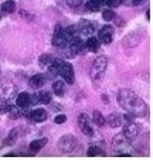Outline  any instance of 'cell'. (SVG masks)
I'll return each mask as SVG.
<instances>
[{"mask_svg": "<svg viewBox=\"0 0 153 160\" xmlns=\"http://www.w3.org/2000/svg\"><path fill=\"white\" fill-rule=\"evenodd\" d=\"M77 148V139L72 135H64L58 140V149L63 153H72Z\"/></svg>", "mask_w": 153, "mask_h": 160, "instance_id": "3", "label": "cell"}, {"mask_svg": "<svg viewBox=\"0 0 153 160\" xmlns=\"http://www.w3.org/2000/svg\"><path fill=\"white\" fill-rule=\"evenodd\" d=\"M87 154H88V157H95V156H98V154H104V152H102L98 146H91V148L88 149Z\"/></svg>", "mask_w": 153, "mask_h": 160, "instance_id": "29", "label": "cell"}, {"mask_svg": "<svg viewBox=\"0 0 153 160\" xmlns=\"http://www.w3.org/2000/svg\"><path fill=\"white\" fill-rule=\"evenodd\" d=\"M30 118H31V121H34V122H43L48 118V113L45 109L37 108V109H34V111L30 112Z\"/></svg>", "mask_w": 153, "mask_h": 160, "instance_id": "14", "label": "cell"}, {"mask_svg": "<svg viewBox=\"0 0 153 160\" xmlns=\"http://www.w3.org/2000/svg\"><path fill=\"white\" fill-rule=\"evenodd\" d=\"M92 121H94V123L98 125V126H104V125L106 123L105 118L102 116V113L99 111H94L92 112Z\"/></svg>", "mask_w": 153, "mask_h": 160, "instance_id": "25", "label": "cell"}, {"mask_svg": "<svg viewBox=\"0 0 153 160\" xmlns=\"http://www.w3.org/2000/svg\"><path fill=\"white\" fill-rule=\"evenodd\" d=\"M129 142H130V140L128 139V138H125V135H123V133H119V135H116L114 138L112 145H114L115 150L120 154V153H122V150H126V149L129 148Z\"/></svg>", "mask_w": 153, "mask_h": 160, "instance_id": "4", "label": "cell"}, {"mask_svg": "<svg viewBox=\"0 0 153 160\" xmlns=\"http://www.w3.org/2000/svg\"><path fill=\"white\" fill-rule=\"evenodd\" d=\"M44 84H45V77L41 75V74H36V75H33L30 78V81H28V85H30L31 88H34V89L41 88Z\"/></svg>", "mask_w": 153, "mask_h": 160, "instance_id": "16", "label": "cell"}, {"mask_svg": "<svg viewBox=\"0 0 153 160\" xmlns=\"http://www.w3.org/2000/svg\"><path fill=\"white\" fill-rule=\"evenodd\" d=\"M16 95V87L9 84H0V101H9Z\"/></svg>", "mask_w": 153, "mask_h": 160, "instance_id": "7", "label": "cell"}, {"mask_svg": "<svg viewBox=\"0 0 153 160\" xmlns=\"http://www.w3.org/2000/svg\"><path fill=\"white\" fill-rule=\"evenodd\" d=\"M146 0H125V3L128 6H139V4H143Z\"/></svg>", "mask_w": 153, "mask_h": 160, "instance_id": "31", "label": "cell"}, {"mask_svg": "<svg viewBox=\"0 0 153 160\" xmlns=\"http://www.w3.org/2000/svg\"><path fill=\"white\" fill-rule=\"evenodd\" d=\"M116 98H118V103H119L120 108L133 116L143 118V116L147 115V112H149L145 101L142 99V98H139L138 95L130 89H126V88L120 89L119 92H118Z\"/></svg>", "mask_w": 153, "mask_h": 160, "instance_id": "1", "label": "cell"}, {"mask_svg": "<svg viewBox=\"0 0 153 160\" xmlns=\"http://www.w3.org/2000/svg\"><path fill=\"white\" fill-rule=\"evenodd\" d=\"M114 37V27L112 26H104L98 33V40L102 44H111Z\"/></svg>", "mask_w": 153, "mask_h": 160, "instance_id": "5", "label": "cell"}, {"mask_svg": "<svg viewBox=\"0 0 153 160\" xmlns=\"http://www.w3.org/2000/svg\"><path fill=\"white\" fill-rule=\"evenodd\" d=\"M101 0H89L87 3V10H89V12H98L99 9H101Z\"/></svg>", "mask_w": 153, "mask_h": 160, "instance_id": "27", "label": "cell"}, {"mask_svg": "<svg viewBox=\"0 0 153 160\" xmlns=\"http://www.w3.org/2000/svg\"><path fill=\"white\" fill-rule=\"evenodd\" d=\"M17 133H18V129H14V130H12V132L9 133V136H7L6 139L3 140V146H12L13 143L17 140Z\"/></svg>", "mask_w": 153, "mask_h": 160, "instance_id": "22", "label": "cell"}, {"mask_svg": "<svg viewBox=\"0 0 153 160\" xmlns=\"http://www.w3.org/2000/svg\"><path fill=\"white\" fill-rule=\"evenodd\" d=\"M61 31H63V36L65 37V40H67L68 42L75 37V26H69V27H65L64 30L61 28Z\"/></svg>", "mask_w": 153, "mask_h": 160, "instance_id": "24", "label": "cell"}, {"mask_svg": "<svg viewBox=\"0 0 153 160\" xmlns=\"http://www.w3.org/2000/svg\"><path fill=\"white\" fill-rule=\"evenodd\" d=\"M31 99H33L31 102H34V103H50L51 102V94L47 92V91H41V92L34 94Z\"/></svg>", "mask_w": 153, "mask_h": 160, "instance_id": "13", "label": "cell"}, {"mask_svg": "<svg viewBox=\"0 0 153 160\" xmlns=\"http://www.w3.org/2000/svg\"><path fill=\"white\" fill-rule=\"evenodd\" d=\"M16 102H17L18 108L24 109V108H27V106L31 103V98H30V95H28L27 92H21V94L17 95V99H16Z\"/></svg>", "mask_w": 153, "mask_h": 160, "instance_id": "15", "label": "cell"}, {"mask_svg": "<svg viewBox=\"0 0 153 160\" xmlns=\"http://www.w3.org/2000/svg\"><path fill=\"white\" fill-rule=\"evenodd\" d=\"M67 4L69 7H79L82 4V0H67Z\"/></svg>", "mask_w": 153, "mask_h": 160, "instance_id": "32", "label": "cell"}, {"mask_svg": "<svg viewBox=\"0 0 153 160\" xmlns=\"http://www.w3.org/2000/svg\"><path fill=\"white\" fill-rule=\"evenodd\" d=\"M78 28H79V33L84 34V36H92V33L95 31V27H94V24L91 23L89 20H85V18L79 20Z\"/></svg>", "mask_w": 153, "mask_h": 160, "instance_id": "11", "label": "cell"}, {"mask_svg": "<svg viewBox=\"0 0 153 160\" xmlns=\"http://www.w3.org/2000/svg\"><path fill=\"white\" fill-rule=\"evenodd\" d=\"M9 113H10V118H13V119H18L21 115H23V112L20 111L18 106H10Z\"/></svg>", "mask_w": 153, "mask_h": 160, "instance_id": "28", "label": "cell"}, {"mask_svg": "<svg viewBox=\"0 0 153 160\" xmlns=\"http://www.w3.org/2000/svg\"><path fill=\"white\" fill-rule=\"evenodd\" d=\"M0 148H3V142L2 140H0Z\"/></svg>", "mask_w": 153, "mask_h": 160, "instance_id": "36", "label": "cell"}, {"mask_svg": "<svg viewBox=\"0 0 153 160\" xmlns=\"http://www.w3.org/2000/svg\"><path fill=\"white\" fill-rule=\"evenodd\" d=\"M105 122L111 128H118L122 125V116H120L119 113H111V115L108 116V119H105Z\"/></svg>", "mask_w": 153, "mask_h": 160, "instance_id": "18", "label": "cell"}, {"mask_svg": "<svg viewBox=\"0 0 153 160\" xmlns=\"http://www.w3.org/2000/svg\"><path fill=\"white\" fill-rule=\"evenodd\" d=\"M63 64H64L63 60H55V58H54V61H53V62L48 65V72H50V75L51 77L58 75V74H60V71H61V67H63Z\"/></svg>", "mask_w": 153, "mask_h": 160, "instance_id": "17", "label": "cell"}, {"mask_svg": "<svg viewBox=\"0 0 153 160\" xmlns=\"http://www.w3.org/2000/svg\"><path fill=\"white\" fill-rule=\"evenodd\" d=\"M53 44H54L55 47H58V48H64V47L68 44V41L65 40V37L63 36V31H61L60 26L55 28V34H54V37H53Z\"/></svg>", "mask_w": 153, "mask_h": 160, "instance_id": "12", "label": "cell"}, {"mask_svg": "<svg viewBox=\"0 0 153 160\" xmlns=\"http://www.w3.org/2000/svg\"><path fill=\"white\" fill-rule=\"evenodd\" d=\"M123 3V0H108V4L112 7H118Z\"/></svg>", "mask_w": 153, "mask_h": 160, "instance_id": "34", "label": "cell"}, {"mask_svg": "<svg viewBox=\"0 0 153 160\" xmlns=\"http://www.w3.org/2000/svg\"><path fill=\"white\" fill-rule=\"evenodd\" d=\"M87 48L89 50V51L92 52H96L99 50V47H101V44H99V40L95 38V37H89V38L87 40Z\"/></svg>", "mask_w": 153, "mask_h": 160, "instance_id": "20", "label": "cell"}, {"mask_svg": "<svg viewBox=\"0 0 153 160\" xmlns=\"http://www.w3.org/2000/svg\"><path fill=\"white\" fill-rule=\"evenodd\" d=\"M82 47H84V42H82L81 38H72L71 41H69V48H68V52L71 55L69 57H77V54H79V52L82 51Z\"/></svg>", "mask_w": 153, "mask_h": 160, "instance_id": "9", "label": "cell"}, {"mask_svg": "<svg viewBox=\"0 0 153 160\" xmlns=\"http://www.w3.org/2000/svg\"><path fill=\"white\" fill-rule=\"evenodd\" d=\"M0 10H2L3 13H6V14H9V13H13L16 10V3L13 2V0H7V2H4V3L2 4Z\"/></svg>", "mask_w": 153, "mask_h": 160, "instance_id": "23", "label": "cell"}, {"mask_svg": "<svg viewBox=\"0 0 153 160\" xmlns=\"http://www.w3.org/2000/svg\"><path fill=\"white\" fill-rule=\"evenodd\" d=\"M47 145V139H38V140H33V142L30 143V146H28V148H30V152L31 153H37V152H40L41 150L43 148H44V146Z\"/></svg>", "mask_w": 153, "mask_h": 160, "instance_id": "19", "label": "cell"}, {"mask_svg": "<svg viewBox=\"0 0 153 160\" xmlns=\"http://www.w3.org/2000/svg\"><path fill=\"white\" fill-rule=\"evenodd\" d=\"M53 61H54V57L51 54H43V55H40L38 64H40V67H48Z\"/></svg>", "mask_w": 153, "mask_h": 160, "instance_id": "26", "label": "cell"}, {"mask_svg": "<svg viewBox=\"0 0 153 160\" xmlns=\"http://www.w3.org/2000/svg\"><path fill=\"white\" fill-rule=\"evenodd\" d=\"M106 65H108V58H106L105 55H99V57L94 61L92 67H91V71H89L91 78L95 79V81L101 79V77L104 75V72H105V70H106Z\"/></svg>", "mask_w": 153, "mask_h": 160, "instance_id": "2", "label": "cell"}, {"mask_svg": "<svg viewBox=\"0 0 153 160\" xmlns=\"http://www.w3.org/2000/svg\"><path fill=\"white\" fill-rule=\"evenodd\" d=\"M78 125H79V128H81V130H82L84 135H87V136L94 135V129L89 125V118H88L85 113H81V115L78 116Z\"/></svg>", "mask_w": 153, "mask_h": 160, "instance_id": "8", "label": "cell"}, {"mask_svg": "<svg viewBox=\"0 0 153 160\" xmlns=\"http://www.w3.org/2000/svg\"><path fill=\"white\" fill-rule=\"evenodd\" d=\"M122 133L125 135V138H128L129 140H133L139 136V133H140V128H139L136 123H133V122H128V123L125 125V128H123Z\"/></svg>", "mask_w": 153, "mask_h": 160, "instance_id": "6", "label": "cell"}, {"mask_svg": "<svg viewBox=\"0 0 153 160\" xmlns=\"http://www.w3.org/2000/svg\"><path fill=\"white\" fill-rule=\"evenodd\" d=\"M53 92H54L57 97H63L65 94V85L63 81H55L53 84Z\"/></svg>", "mask_w": 153, "mask_h": 160, "instance_id": "21", "label": "cell"}, {"mask_svg": "<svg viewBox=\"0 0 153 160\" xmlns=\"http://www.w3.org/2000/svg\"><path fill=\"white\" fill-rule=\"evenodd\" d=\"M102 17H104V20L111 21L115 18V13L112 12V10H104V12H102Z\"/></svg>", "mask_w": 153, "mask_h": 160, "instance_id": "30", "label": "cell"}, {"mask_svg": "<svg viewBox=\"0 0 153 160\" xmlns=\"http://www.w3.org/2000/svg\"><path fill=\"white\" fill-rule=\"evenodd\" d=\"M60 75L63 77V78L65 79V82H68V84H72V82H74V68H72L71 64H67V62L63 64Z\"/></svg>", "mask_w": 153, "mask_h": 160, "instance_id": "10", "label": "cell"}, {"mask_svg": "<svg viewBox=\"0 0 153 160\" xmlns=\"http://www.w3.org/2000/svg\"><path fill=\"white\" fill-rule=\"evenodd\" d=\"M65 121H67V116H65V115H57V116L54 118V122H55V123H58V125L64 123Z\"/></svg>", "mask_w": 153, "mask_h": 160, "instance_id": "33", "label": "cell"}, {"mask_svg": "<svg viewBox=\"0 0 153 160\" xmlns=\"http://www.w3.org/2000/svg\"><path fill=\"white\" fill-rule=\"evenodd\" d=\"M146 17H147V18H150V12H149V10L146 12Z\"/></svg>", "mask_w": 153, "mask_h": 160, "instance_id": "35", "label": "cell"}]
</instances>
